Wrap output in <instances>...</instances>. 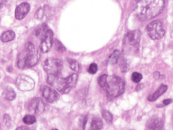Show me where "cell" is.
Instances as JSON below:
<instances>
[{
  "label": "cell",
  "mask_w": 173,
  "mask_h": 130,
  "mask_svg": "<svg viewBox=\"0 0 173 130\" xmlns=\"http://www.w3.org/2000/svg\"><path fill=\"white\" fill-rule=\"evenodd\" d=\"M164 6V0H139L135 11L141 20L148 21L161 14Z\"/></svg>",
  "instance_id": "6da1fadb"
},
{
  "label": "cell",
  "mask_w": 173,
  "mask_h": 130,
  "mask_svg": "<svg viewBox=\"0 0 173 130\" xmlns=\"http://www.w3.org/2000/svg\"><path fill=\"white\" fill-rule=\"evenodd\" d=\"M98 83L110 98H114L122 95L125 92V82L121 78L116 75H103L99 77Z\"/></svg>",
  "instance_id": "7a4b0ae2"
},
{
  "label": "cell",
  "mask_w": 173,
  "mask_h": 130,
  "mask_svg": "<svg viewBox=\"0 0 173 130\" xmlns=\"http://www.w3.org/2000/svg\"><path fill=\"white\" fill-rule=\"evenodd\" d=\"M39 58L38 49L31 42H28L25 45L24 50L18 55L17 65L20 69L31 68L37 64Z\"/></svg>",
  "instance_id": "3957f363"
},
{
  "label": "cell",
  "mask_w": 173,
  "mask_h": 130,
  "mask_svg": "<svg viewBox=\"0 0 173 130\" xmlns=\"http://www.w3.org/2000/svg\"><path fill=\"white\" fill-rule=\"evenodd\" d=\"M78 80L77 74L74 73L62 78L60 75H48L47 83L62 94H67L75 87Z\"/></svg>",
  "instance_id": "277c9868"
},
{
  "label": "cell",
  "mask_w": 173,
  "mask_h": 130,
  "mask_svg": "<svg viewBox=\"0 0 173 130\" xmlns=\"http://www.w3.org/2000/svg\"><path fill=\"white\" fill-rule=\"evenodd\" d=\"M43 69L48 75H60L63 69L62 61L58 58H47L43 63Z\"/></svg>",
  "instance_id": "5b68a950"
},
{
  "label": "cell",
  "mask_w": 173,
  "mask_h": 130,
  "mask_svg": "<svg viewBox=\"0 0 173 130\" xmlns=\"http://www.w3.org/2000/svg\"><path fill=\"white\" fill-rule=\"evenodd\" d=\"M146 31L150 38L154 40H160L165 35V30L160 21H152L147 25Z\"/></svg>",
  "instance_id": "8992f818"
},
{
  "label": "cell",
  "mask_w": 173,
  "mask_h": 130,
  "mask_svg": "<svg viewBox=\"0 0 173 130\" xmlns=\"http://www.w3.org/2000/svg\"><path fill=\"white\" fill-rule=\"evenodd\" d=\"M16 84L18 88L23 91V92H27L31 91L35 87V81L31 77L24 75H19L16 80Z\"/></svg>",
  "instance_id": "52a82bcc"
},
{
  "label": "cell",
  "mask_w": 173,
  "mask_h": 130,
  "mask_svg": "<svg viewBox=\"0 0 173 130\" xmlns=\"http://www.w3.org/2000/svg\"><path fill=\"white\" fill-rule=\"evenodd\" d=\"M54 44V33L50 29H47V31L41 38L40 44V50L43 53H46L50 50Z\"/></svg>",
  "instance_id": "ba28073f"
},
{
  "label": "cell",
  "mask_w": 173,
  "mask_h": 130,
  "mask_svg": "<svg viewBox=\"0 0 173 130\" xmlns=\"http://www.w3.org/2000/svg\"><path fill=\"white\" fill-rule=\"evenodd\" d=\"M45 105L43 100L40 98H35L28 105V110L32 114L41 115L45 111Z\"/></svg>",
  "instance_id": "9c48e42d"
},
{
  "label": "cell",
  "mask_w": 173,
  "mask_h": 130,
  "mask_svg": "<svg viewBox=\"0 0 173 130\" xmlns=\"http://www.w3.org/2000/svg\"><path fill=\"white\" fill-rule=\"evenodd\" d=\"M141 32L138 30L128 32L124 37V42L126 44L135 46L139 43L140 40H141Z\"/></svg>",
  "instance_id": "30bf717a"
},
{
  "label": "cell",
  "mask_w": 173,
  "mask_h": 130,
  "mask_svg": "<svg viewBox=\"0 0 173 130\" xmlns=\"http://www.w3.org/2000/svg\"><path fill=\"white\" fill-rule=\"evenodd\" d=\"M42 96L50 103H53L59 99V94L53 88L48 86L42 87Z\"/></svg>",
  "instance_id": "8fae6325"
},
{
  "label": "cell",
  "mask_w": 173,
  "mask_h": 130,
  "mask_svg": "<svg viewBox=\"0 0 173 130\" xmlns=\"http://www.w3.org/2000/svg\"><path fill=\"white\" fill-rule=\"evenodd\" d=\"M31 6L27 2H23L19 4L15 10V18L17 20H22L26 17L29 11H30Z\"/></svg>",
  "instance_id": "7c38bea8"
},
{
  "label": "cell",
  "mask_w": 173,
  "mask_h": 130,
  "mask_svg": "<svg viewBox=\"0 0 173 130\" xmlns=\"http://www.w3.org/2000/svg\"><path fill=\"white\" fill-rule=\"evenodd\" d=\"M164 123L162 120L157 117L149 119L146 123V130H163Z\"/></svg>",
  "instance_id": "4fadbf2b"
},
{
  "label": "cell",
  "mask_w": 173,
  "mask_h": 130,
  "mask_svg": "<svg viewBox=\"0 0 173 130\" xmlns=\"http://www.w3.org/2000/svg\"><path fill=\"white\" fill-rule=\"evenodd\" d=\"M168 89V86L164 85V84H162V85L159 87V88L156 91V92L152 94L151 96H149L148 97V100L151 102L155 101V100H157L160 96H161L162 94H164L166 90Z\"/></svg>",
  "instance_id": "5bb4252c"
},
{
  "label": "cell",
  "mask_w": 173,
  "mask_h": 130,
  "mask_svg": "<svg viewBox=\"0 0 173 130\" xmlns=\"http://www.w3.org/2000/svg\"><path fill=\"white\" fill-rule=\"evenodd\" d=\"M15 37H16L15 32L13 31L9 30L3 32V33L1 35V36H0V40H1L2 42H4V43H6V42L11 41L13 40H14Z\"/></svg>",
  "instance_id": "9a60e30c"
},
{
  "label": "cell",
  "mask_w": 173,
  "mask_h": 130,
  "mask_svg": "<svg viewBox=\"0 0 173 130\" xmlns=\"http://www.w3.org/2000/svg\"><path fill=\"white\" fill-rule=\"evenodd\" d=\"M47 27V25L45 23H42L39 25L35 29L34 35L36 37L42 38V37H43L45 33V32H46L48 29Z\"/></svg>",
  "instance_id": "2e32d148"
},
{
  "label": "cell",
  "mask_w": 173,
  "mask_h": 130,
  "mask_svg": "<svg viewBox=\"0 0 173 130\" xmlns=\"http://www.w3.org/2000/svg\"><path fill=\"white\" fill-rule=\"evenodd\" d=\"M16 96V94L15 91L12 87H6L3 92V97L8 101H12V100H14Z\"/></svg>",
  "instance_id": "e0dca14e"
},
{
  "label": "cell",
  "mask_w": 173,
  "mask_h": 130,
  "mask_svg": "<svg viewBox=\"0 0 173 130\" xmlns=\"http://www.w3.org/2000/svg\"><path fill=\"white\" fill-rule=\"evenodd\" d=\"M103 128V121L100 118H94L91 123L89 130H101Z\"/></svg>",
  "instance_id": "ac0fdd59"
},
{
  "label": "cell",
  "mask_w": 173,
  "mask_h": 130,
  "mask_svg": "<svg viewBox=\"0 0 173 130\" xmlns=\"http://www.w3.org/2000/svg\"><path fill=\"white\" fill-rule=\"evenodd\" d=\"M67 62L72 70L75 71V72H79L80 71V64L77 61L73 59H70V58H68V59H67Z\"/></svg>",
  "instance_id": "d6986e66"
},
{
  "label": "cell",
  "mask_w": 173,
  "mask_h": 130,
  "mask_svg": "<svg viewBox=\"0 0 173 130\" xmlns=\"http://www.w3.org/2000/svg\"><path fill=\"white\" fill-rule=\"evenodd\" d=\"M120 54V53L119 50H114L112 53V54H111V56H110V58H109L110 63L112 64H115L118 60Z\"/></svg>",
  "instance_id": "ffe728a7"
},
{
  "label": "cell",
  "mask_w": 173,
  "mask_h": 130,
  "mask_svg": "<svg viewBox=\"0 0 173 130\" xmlns=\"http://www.w3.org/2000/svg\"><path fill=\"white\" fill-rule=\"evenodd\" d=\"M23 122L27 125H32L36 122V118L32 115H27L24 117Z\"/></svg>",
  "instance_id": "44dd1931"
},
{
  "label": "cell",
  "mask_w": 173,
  "mask_h": 130,
  "mask_svg": "<svg viewBox=\"0 0 173 130\" xmlns=\"http://www.w3.org/2000/svg\"><path fill=\"white\" fill-rule=\"evenodd\" d=\"M102 116H103V119H105L107 123H110L112 122V120H113L112 115L111 114L110 112L108 111V110H103L102 112Z\"/></svg>",
  "instance_id": "7402d4cb"
},
{
  "label": "cell",
  "mask_w": 173,
  "mask_h": 130,
  "mask_svg": "<svg viewBox=\"0 0 173 130\" xmlns=\"http://www.w3.org/2000/svg\"><path fill=\"white\" fill-rule=\"evenodd\" d=\"M120 70H121V71L123 73H126L129 71V65L128 62H127V60L125 59V58H123V59L120 61Z\"/></svg>",
  "instance_id": "603a6c76"
},
{
  "label": "cell",
  "mask_w": 173,
  "mask_h": 130,
  "mask_svg": "<svg viewBox=\"0 0 173 130\" xmlns=\"http://www.w3.org/2000/svg\"><path fill=\"white\" fill-rule=\"evenodd\" d=\"M55 50H56L58 52H64V51H66V48H65L63 44L57 40L55 41Z\"/></svg>",
  "instance_id": "cb8c5ba5"
},
{
  "label": "cell",
  "mask_w": 173,
  "mask_h": 130,
  "mask_svg": "<svg viewBox=\"0 0 173 130\" xmlns=\"http://www.w3.org/2000/svg\"><path fill=\"white\" fill-rule=\"evenodd\" d=\"M142 78H143L142 75L140 74L139 73L135 72L132 74L131 79L133 82H135V83H139L140 81H141V80L142 79Z\"/></svg>",
  "instance_id": "d4e9b609"
},
{
  "label": "cell",
  "mask_w": 173,
  "mask_h": 130,
  "mask_svg": "<svg viewBox=\"0 0 173 130\" xmlns=\"http://www.w3.org/2000/svg\"><path fill=\"white\" fill-rule=\"evenodd\" d=\"M97 69H98L97 65L96 63H92L90 64L89 69H88V72L91 74H95L97 73Z\"/></svg>",
  "instance_id": "484cf974"
},
{
  "label": "cell",
  "mask_w": 173,
  "mask_h": 130,
  "mask_svg": "<svg viewBox=\"0 0 173 130\" xmlns=\"http://www.w3.org/2000/svg\"><path fill=\"white\" fill-rule=\"evenodd\" d=\"M4 121L6 125L7 126L8 128H9V127L12 125L11 117H9V115H8V114H6V115L4 116Z\"/></svg>",
  "instance_id": "4316f807"
},
{
  "label": "cell",
  "mask_w": 173,
  "mask_h": 130,
  "mask_svg": "<svg viewBox=\"0 0 173 130\" xmlns=\"http://www.w3.org/2000/svg\"><path fill=\"white\" fill-rule=\"evenodd\" d=\"M87 119H88V116L85 115L84 117H83V118L81 120V126L83 129H85V127H86L87 123Z\"/></svg>",
  "instance_id": "83f0119b"
},
{
  "label": "cell",
  "mask_w": 173,
  "mask_h": 130,
  "mask_svg": "<svg viewBox=\"0 0 173 130\" xmlns=\"http://www.w3.org/2000/svg\"><path fill=\"white\" fill-rule=\"evenodd\" d=\"M16 130H32L31 128H28L27 126H21L16 129Z\"/></svg>",
  "instance_id": "f1b7e54d"
},
{
  "label": "cell",
  "mask_w": 173,
  "mask_h": 130,
  "mask_svg": "<svg viewBox=\"0 0 173 130\" xmlns=\"http://www.w3.org/2000/svg\"><path fill=\"white\" fill-rule=\"evenodd\" d=\"M172 102V100L171 99H165L163 100V104L164 105H168L169 104H171Z\"/></svg>",
  "instance_id": "f546056e"
},
{
  "label": "cell",
  "mask_w": 173,
  "mask_h": 130,
  "mask_svg": "<svg viewBox=\"0 0 173 130\" xmlns=\"http://www.w3.org/2000/svg\"><path fill=\"white\" fill-rule=\"evenodd\" d=\"M143 87H144V86L143 85V84H139V85L137 86V88H136V90L137 91H140V90H141Z\"/></svg>",
  "instance_id": "4dcf8cb0"
},
{
  "label": "cell",
  "mask_w": 173,
  "mask_h": 130,
  "mask_svg": "<svg viewBox=\"0 0 173 130\" xmlns=\"http://www.w3.org/2000/svg\"><path fill=\"white\" fill-rule=\"evenodd\" d=\"M7 2V0H0V8H1L5 3Z\"/></svg>",
  "instance_id": "1f68e13d"
},
{
  "label": "cell",
  "mask_w": 173,
  "mask_h": 130,
  "mask_svg": "<svg viewBox=\"0 0 173 130\" xmlns=\"http://www.w3.org/2000/svg\"><path fill=\"white\" fill-rule=\"evenodd\" d=\"M51 130H58V129H52Z\"/></svg>",
  "instance_id": "d6a6232c"
}]
</instances>
